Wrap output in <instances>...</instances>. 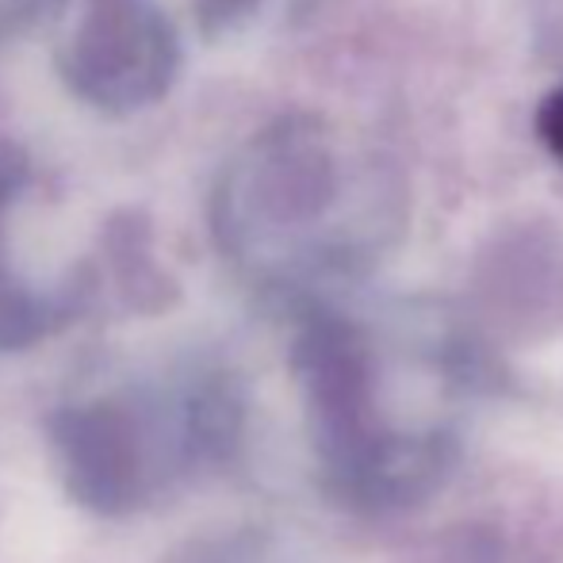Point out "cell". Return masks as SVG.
<instances>
[{"label": "cell", "mask_w": 563, "mask_h": 563, "mask_svg": "<svg viewBox=\"0 0 563 563\" xmlns=\"http://www.w3.org/2000/svg\"><path fill=\"white\" fill-rule=\"evenodd\" d=\"M402 169L314 112L268 119L219 169L208 227L219 253L291 307L372 273L407 234Z\"/></svg>", "instance_id": "6da1fadb"}, {"label": "cell", "mask_w": 563, "mask_h": 563, "mask_svg": "<svg viewBox=\"0 0 563 563\" xmlns=\"http://www.w3.org/2000/svg\"><path fill=\"white\" fill-rule=\"evenodd\" d=\"M242 433V384L211 364L165 384L77 395L46 418V445L62 490L92 518L108 521L134 518L180 479L227 464Z\"/></svg>", "instance_id": "7a4b0ae2"}, {"label": "cell", "mask_w": 563, "mask_h": 563, "mask_svg": "<svg viewBox=\"0 0 563 563\" xmlns=\"http://www.w3.org/2000/svg\"><path fill=\"white\" fill-rule=\"evenodd\" d=\"M291 311V372L327 487L368 510L430 495L452 460V441L445 433H402L391 422L368 330L327 299Z\"/></svg>", "instance_id": "3957f363"}, {"label": "cell", "mask_w": 563, "mask_h": 563, "mask_svg": "<svg viewBox=\"0 0 563 563\" xmlns=\"http://www.w3.org/2000/svg\"><path fill=\"white\" fill-rule=\"evenodd\" d=\"M51 58L69 97L100 115H139L169 97L180 43L157 0H46Z\"/></svg>", "instance_id": "277c9868"}, {"label": "cell", "mask_w": 563, "mask_h": 563, "mask_svg": "<svg viewBox=\"0 0 563 563\" xmlns=\"http://www.w3.org/2000/svg\"><path fill=\"white\" fill-rule=\"evenodd\" d=\"M23 188L27 177L20 165L0 162V353L35 349L38 341L62 334L89 307V296L43 280L20 261L12 223Z\"/></svg>", "instance_id": "5b68a950"}, {"label": "cell", "mask_w": 563, "mask_h": 563, "mask_svg": "<svg viewBox=\"0 0 563 563\" xmlns=\"http://www.w3.org/2000/svg\"><path fill=\"white\" fill-rule=\"evenodd\" d=\"M261 8H265V0H192L196 23L211 38H227L245 31L261 15Z\"/></svg>", "instance_id": "8992f818"}, {"label": "cell", "mask_w": 563, "mask_h": 563, "mask_svg": "<svg viewBox=\"0 0 563 563\" xmlns=\"http://www.w3.org/2000/svg\"><path fill=\"white\" fill-rule=\"evenodd\" d=\"M537 139L544 142L552 157L563 165V85L549 92L537 108Z\"/></svg>", "instance_id": "52a82bcc"}, {"label": "cell", "mask_w": 563, "mask_h": 563, "mask_svg": "<svg viewBox=\"0 0 563 563\" xmlns=\"http://www.w3.org/2000/svg\"><path fill=\"white\" fill-rule=\"evenodd\" d=\"M38 8H46V0H0V31L31 20Z\"/></svg>", "instance_id": "ba28073f"}]
</instances>
